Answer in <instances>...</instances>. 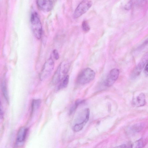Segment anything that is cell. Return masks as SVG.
Instances as JSON below:
<instances>
[{
    "mask_svg": "<svg viewBox=\"0 0 148 148\" xmlns=\"http://www.w3.org/2000/svg\"><path fill=\"white\" fill-rule=\"evenodd\" d=\"M126 145L123 144L118 146H117L114 148H126Z\"/></svg>",
    "mask_w": 148,
    "mask_h": 148,
    "instance_id": "cell-24",
    "label": "cell"
},
{
    "mask_svg": "<svg viewBox=\"0 0 148 148\" xmlns=\"http://www.w3.org/2000/svg\"><path fill=\"white\" fill-rule=\"evenodd\" d=\"M90 115L89 108H86L81 112L76 119L77 123L73 127V130L75 132H78L81 130L88 121Z\"/></svg>",
    "mask_w": 148,
    "mask_h": 148,
    "instance_id": "cell-2",
    "label": "cell"
},
{
    "mask_svg": "<svg viewBox=\"0 0 148 148\" xmlns=\"http://www.w3.org/2000/svg\"><path fill=\"white\" fill-rule=\"evenodd\" d=\"M54 62L51 56L48 59L42 68L39 74V78L41 81L46 79L51 74L54 69Z\"/></svg>",
    "mask_w": 148,
    "mask_h": 148,
    "instance_id": "cell-4",
    "label": "cell"
},
{
    "mask_svg": "<svg viewBox=\"0 0 148 148\" xmlns=\"http://www.w3.org/2000/svg\"><path fill=\"white\" fill-rule=\"evenodd\" d=\"M0 115H1V118H3L4 116V112L3 109L2 107V106L1 103V107H0Z\"/></svg>",
    "mask_w": 148,
    "mask_h": 148,
    "instance_id": "cell-23",
    "label": "cell"
},
{
    "mask_svg": "<svg viewBox=\"0 0 148 148\" xmlns=\"http://www.w3.org/2000/svg\"><path fill=\"white\" fill-rule=\"evenodd\" d=\"M119 74V70L117 68L111 70L104 82L105 86L107 87L111 86L118 78Z\"/></svg>",
    "mask_w": 148,
    "mask_h": 148,
    "instance_id": "cell-7",
    "label": "cell"
},
{
    "mask_svg": "<svg viewBox=\"0 0 148 148\" xmlns=\"http://www.w3.org/2000/svg\"><path fill=\"white\" fill-rule=\"evenodd\" d=\"M82 26V29L84 31L88 32L90 30V27L86 21H83Z\"/></svg>",
    "mask_w": 148,
    "mask_h": 148,
    "instance_id": "cell-18",
    "label": "cell"
},
{
    "mask_svg": "<svg viewBox=\"0 0 148 148\" xmlns=\"http://www.w3.org/2000/svg\"><path fill=\"white\" fill-rule=\"evenodd\" d=\"M52 54L54 58L56 60L58 59L59 55L58 51L56 50H54L52 52Z\"/></svg>",
    "mask_w": 148,
    "mask_h": 148,
    "instance_id": "cell-20",
    "label": "cell"
},
{
    "mask_svg": "<svg viewBox=\"0 0 148 148\" xmlns=\"http://www.w3.org/2000/svg\"><path fill=\"white\" fill-rule=\"evenodd\" d=\"M28 131V129L25 127L21 128L19 130L16 138L17 145H21L24 143L26 138Z\"/></svg>",
    "mask_w": 148,
    "mask_h": 148,
    "instance_id": "cell-10",
    "label": "cell"
},
{
    "mask_svg": "<svg viewBox=\"0 0 148 148\" xmlns=\"http://www.w3.org/2000/svg\"><path fill=\"white\" fill-rule=\"evenodd\" d=\"M144 124L142 123L135 124L130 127L128 129V132L131 133H135L139 132L143 129Z\"/></svg>",
    "mask_w": 148,
    "mask_h": 148,
    "instance_id": "cell-12",
    "label": "cell"
},
{
    "mask_svg": "<svg viewBox=\"0 0 148 148\" xmlns=\"http://www.w3.org/2000/svg\"><path fill=\"white\" fill-rule=\"evenodd\" d=\"M36 3L39 9L45 12L50 11L53 7V3L51 1L38 0L37 1Z\"/></svg>",
    "mask_w": 148,
    "mask_h": 148,
    "instance_id": "cell-8",
    "label": "cell"
},
{
    "mask_svg": "<svg viewBox=\"0 0 148 148\" xmlns=\"http://www.w3.org/2000/svg\"><path fill=\"white\" fill-rule=\"evenodd\" d=\"M145 44H148V38L145 40Z\"/></svg>",
    "mask_w": 148,
    "mask_h": 148,
    "instance_id": "cell-25",
    "label": "cell"
},
{
    "mask_svg": "<svg viewBox=\"0 0 148 148\" xmlns=\"http://www.w3.org/2000/svg\"><path fill=\"white\" fill-rule=\"evenodd\" d=\"M148 62V52L145 53L142 58L138 64L135 67L131 73L132 79H135L141 74L144 67Z\"/></svg>",
    "mask_w": 148,
    "mask_h": 148,
    "instance_id": "cell-6",
    "label": "cell"
},
{
    "mask_svg": "<svg viewBox=\"0 0 148 148\" xmlns=\"http://www.w3.org/2000/svg\"><path fill=\"white\" fill-rule=\"evenodd\" d=\"M30 20L33 33L35 37L39 39L41 37L43 30L40 20L38 14L36 12L32 13Z\"/></svg>",
    "mask_w": 148,
    "mask_h": 148,
    "instance_id": "cell-1",
    "label": "cell"
},
{
    "mask_svg": "<svg viewBox=\"0 0 148 148\" xmlns=\"http://www.w3.org/2000/svg\"><path fill=\"white\" fill-rule=\"evenodd\" d=\"M85 100L80 99H78L76 100L74 104L70 108L69 111V114L72 115L76 110L79 106L85 102Z\"/></svg>",
    "mask_w": 148,
    "mask_h": 148,
    "instance_id": "cell-14",
    "label": "cell"
},
{
    "mask_svg": "<svg viewBox=\"0 0 148 148\" xmlns=\"http://www.w3.org/2000/svg\"><path fill=\"white\" fill-rule=\"evenodd\" d=\"M41 103V100L40 99H34L33 100L31 107L32 114L38 110L40 107Z\"/></svg>",
    "mask_w": 148,
    "mask_h": 148,
    "instance_id": "cell-13",
    "label": "cell"
},
{
    "mask_svg": "<svg viewBox=\"0 0 148 148\" xmlns=\"http://www.w3.org/2000/svg\"><path fill=\"white\" fill-rule=\"evenodd\" d=\"M146 104L145 96L144 94L141 93L133 98L132 104L134 107L139 108L144 106Z\"/></svg>",
    "mask_w": 148,
    "mask_h": 148,
    "instance_id": "cell-9",
    "label": "cell"
},
{
    "mask_svg": "<svg viewBox=\"0 0 148 148\" xmlns=\"http://www.w3.org/2000/svg\"><path fill=\"white\" fill-rule=\"evenodd\" d=\"M95 72L89 68L83 70L77 78V82L80 84H85L93 80L95 78Z\"/></svg>",
    "mask_w": 148,
    "mask_h": 148,
    "instance_id": "cell-3",
    "label": "cell"
},
{
    "mask_svg": "<svg viewBox=\"0 0 148 148\" xmlns=\"http://www.w3.org/2000/svg\"><path fill=\"white\" fill-rule=\"evenodd\" d=\"M1 90L4 97L7 101L9 103V96L6 82L5 80L3 81L1 84Z\"/></svg>",
    "mask_w": 148,
    "mask_h": 148,
    "instance_id": "cell-15",
    "label": "cell"
},
{
    "mask_svg": "<svg viewBox=\"0 0 148 148\" xmlns=\"http://www.w3.org/2000/svg\"><path fill=\"white\" fill-rule=\"evenodd\" d=\"M144 72L145 74L148 76V62L147 63L144 70Z\"/></svg>",
    "mask_w": 148,
    "mask_h": 148,
    "instance_id": "cell-22",
    "label": "cell"
},
{
    "mask_svg": "<svg viewBox=\"0 0 148 148\" xmlns=\"http://www.w3.org/2000/svg\"><path fill=\"white\" fill-rule=\"evenodd\" d=\"M92 4V2L89 1H82L78 5L74 15L75 18H79L86 13L91 8Z\"/></svg>",
    "mask_w": 148,
    "mask_h": 148,
    "instance_id": "cell-5",
    "label": "cell"
},
{
    "mask_svg": "<svg viewBox=\"0 0 148 148\" xmlns=\"http://www.w3.org/2000/svg\"><path fill=\"white\" fill-rule=\"evenodd\" d=\"M70 65L69 64L65 65L62 70V72L63 75H66L68 72L70 68Z\"/></svg>",
    "mask_w": 148,
    "mask_h": 148,
    "instance_id": "cell-19",
    "label": "cell"
},
{
    "mask_svg": "<svg viewBox=\"0 0 148 148\" xmlns=\"http://www.w3.org/2000/svg\"><path fill=\"white\" fill-rule=\"evenodd\" d=\"M132 1H129L125 5V9L126 10H130L132 7Z\"/></svg>",
    "mask_w": 148,
    "mask_h": 148,
    "instance_id": "cell-21",
    "label": "cell"
},
{
    "mask_svg": "<svg viewBox=\"0 0 148 148\" xmlns=\"http://www.w3.org/2000/svg\"><path fill=\"white\" fill-rule=\"evenodd\" d=\"M62 65V63H61L58 67L52 77V82L54 85H56L62 80L61 78Z\"/></svg>",
    "mask_w": 148,
    "mask_h": 148,
    "instance_id": "cell-11",
    "label": "cell"
},
{
    "mask_svg": "<svg viewBox=\"0 0 148 148\" xmlns=\"http://www.w3.org/2000/svg\"><path fill=\"white\" fill-rule=\"evenodd\" d=\"M143 145V141L141 138L133 143L131 145V148H142Z\"/></svg>",
    "mask_w": 148,
    "mask_h": 148,
    "instance_id": "cell-17",
    "label": "cell"
},
{
    "mask_svg": "<svg viewBox=\"0 0 148 148\" xmlns=\"http://www.w3.org/2000/svg\"><path fill=\"white\" fill-rule=\"evenodd\" d=\"M61 80L62 81L58 88V90L66 88L68 86L69 80V75H67Z\"/></svg>",
    "mask_w": 148,
    "mask_h": 148,
    "instance_id": "cell-16",
    "label": "cell"
}]
</instances>
